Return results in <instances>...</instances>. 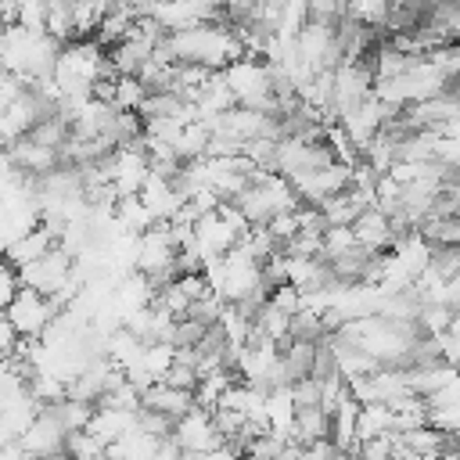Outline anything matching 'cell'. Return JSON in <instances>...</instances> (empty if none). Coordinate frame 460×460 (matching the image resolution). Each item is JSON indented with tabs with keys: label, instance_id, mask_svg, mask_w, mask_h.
Instances as JSON below:
<instances>
[{
	"label": "cell",
	"instance_id": "6da1fadb",
	"mask_svg": "<svg viewBox=\"0 0 460 460\" xmlns=\"http://www.w3.org/2000/svg\"><path fill=\"white\" fill-rule=\"evenodd\" d=\"M158 54L176 61V65H198V68H208V72H219L223 65H230L234 58L244 54L241 40H237V29L234 22H198L190 29H176V32H165L158 40Z\"/></svg>",
	"mask_w": 460,
	"mask_h": 460
},
{
	"label": "cell",
	"instance_id": "7a4b0ae2",
	"mask_svg": "<svg viewBox=\"0 0 460 460\" xmlns=\"http://www.w3.org/2000/svg\"><path fill=\"white\" fill-rule=\"evenodd\" d=\"M58 47L61 43L43 29H25L18 22H4L0 25V72L14 75L25 86H36L40 79L50 75Z\"/></svg>",
	"mask_w": 460,
	"mask_h": 460
},
{
	"label": "cell",
	"instance_id": "3957f363",
	"mask_svg": "<svg viewBox=\"0 0 460 460\" xmlns=\"http://www.w3.org/2000/svg\"><path fill=\"white\" fill-rule=\"evenodd\" d=\"M108 75H115V72L108 65V50L97 40L83 36V40H68V43L58 47V58H54V68H50V83L61 93V101L93 93V86L101 79H108Z\"/></svg>",
	"mask_w": 460,
	"mask_h": 460
},
{
	"label": "cell",
	"instance_id": "277c9868",
	"mask_svg": "<svg viewBox=\"0 0 460 460\" xmlns=\"http://www.w3.org/2000/svg\"><path fill=\"white\" fill-rule=\"evenodd\" d=\"M219 79H223V86L230 90L234 104L277 115L280 97L273 93V75H270L266 58H259V54H241V58H234L230 65L219 68Z\"/></svg>",
	"mask_w": 460,
	"mask_h": 460
},
{
	"label": "cell",
	"instance_id": "5b68a950",
	"mask_svg": "<svg viewBox=\"0 0 460 460\" xmlns=\"http://www.w3.org/2000/svg\"><path fill=\"white\" fill-rule=\"evenodd\" d=\"M230 205H237V212H241L252 226H262V223H270L273 216L295 208L298 198H295L291 183H288L284 176H277L273 169H252L248 183L237 190V198H234Z\"/></svg>",
	"mask_w": 460,
	"mask_h": 460
},
{
	"label": "cell",
	"instance_id": "8992f818",
	"mask_svg": "<svg viewBox=\"0 0 460 460\" xmlns=\"http://www.w3.org/2000/svg\"><path fill=\"white\" fill-rule=\"evenodd\" d=\"M176 237L169 223H151L147 230L137 234V248H133V270L144 273L155 288L165 284L169 277H176Z\"/></svg>",
	"mask_w": 460,
	"mask_h": 460
},
{
	"label": "cell",
	"instance_id": "52a82bcc",
	"mask_svg": "<svg viewBox=\"0 0 460 460\" xmlns=\"http://www.w3.org/2000/svg\"><path fill=\"white\" fill-rule=\"evenodd\" d=\"M291 50H295V58L302 61V68H309V72L334 68V65L341 61V54H338V36H334V22L309 14L305 25L291 36Z\"/></svg>",
	"mask_w": 460,
	"mask_h": 460
},
{
	"label": "cell",
	"instance_id": "ba28073f",
	"mask_svg": "<svg viewBox=\"0 0 460 460\" xmlns=\"http://www.w3.org/2000/svg\"><path fill=\"white\" fill-rule=\"evenodd\" d=\"M144 18L165 36V32H176V29H190L198 22H216L223 18V7L219 0H155Z\"/></svg>",
	"mask_w": 460,
	"mask_h": 460
},
{
	"label": "cell",
	"instance_id": "9c48e42d",
	"mask_svg": "<svg viewBox=\"0 0 460 460\" xmlns=\"http://www.w3.org/2000/svg\"><path fill=\"white\" fill-rule=\"evenodd\" d=\"M4 316L11 320V327L18 331V338H29L32 341V338H40L50 327V320L58 316V305L47 295L32 291V288H18L14 298L4 305Z\"/></svg>",
	"mask_w": 460,
	"mask_h": 460
},
{
	"label": "cell",
	"instance_id": "30bf717a",
	"mask_svg": "<svg viewBox=\"0 0 460 460\" xmlns=\"http://www.w3.org/2000/svg\"><path fill=\"white\" fill-rule=\"evenodd\" d=\"M169 438L183 449V453H208L216 449L223 438L212 424V410H201V406H190L187 413H180L169 428Z\"/></svg>",
	"mask_w": 460,
	"mask_h": 460
},
{
	"label": "cell",
	"instance_id": "8fae6325",
	"mask_svg": "<svg viewBox=\"0 0 460 460\" xmlns=\"http://www.w3.org/2000/svg\"><path fill=\"white\" fill-rule=\"evenodd\" d=\"M65 438L68 431L61 428V420L50 413V406H40V413L29 420V428L18 435V446L32 456H50V453H65Z\"/></svg>",
	"mask_w": 460,
	"mask_h": 460
},
{
	"label": "cell",
	"instance_id": "7c38bea8",
	"mask_svg": "<svg viewBox=\"0 0 460 460\" xmlns=\"http://www.w3.org/2000/svg\"><path fill=\"white\" fill-rule=\"evenodd\" d=\"M349 230H352L356 244H363V248H370V252H385V248L399 237V226H395L392 216L381 212L377 205H367V208L349 223Z\"/></svg>",
	"mask_w": 460,
	"mask_h": 460
},
{
	"label": "cell",
	"instance_id": "4fadbf2b",
	"mask_svg": "<svg viewBox=\"0 0 460 460\" xmlns=\"http://www.w3.org/2000/svg\"><path fill=\"white\" fill-rule=\"evenodd\" d=\"M140 406L144 410H155L169 420H176L180 413H187L194 406V392L190 388H176L169 381H151L144 392H140Z\"/></svg>",
	"mask_w": 460,
	"mask_h": 460
},
{
	"label": "cell",
	"instance_id": "5bb4252c",
	"mask_svg": "<svg viewBox=\"0 0 460 460\" xmlns=\"http://www.w3.org/2000/svg\"><path fill=\"white\" fill-rule=\"evenodd\" d=\"M58 241H54V234H50V226H43V223H36L32 230H25L22 237H14L7 248H4V259L14 266V270H22L25 262H32V259H40L43 252H50Z\"/></svg>",
	"mask_w": 460,
	"mask_h": 460
},
{
	"label": "cell",
	"instance_id": "9a60e30c",
	"mask_svg": "<svg viewBox=\"0 0 460 460\" xmlns=\"http://www.w3.org/2000/svg\"><path fill=\"white\" fill-rule=\"evenodd\" d=\"M327 431H331V417L323 413L320 402H316V406H295L291 431H288L291 442L309 446V442H316V438H327Z\"/></svg>",
	"mask_w": 460,
	"mask_h": 460
},
{
	"label": "cell",
	"instance_id": "2e32d148",
	"mask_svg": "<svg viewBox=\"0 0 460 460\" xmlns=\"http://www.w3.org/2000/svg\"><path fill=\"white\" fill-rule=\"evenodd\" d=\"M374 435H395V410L388 402H359L356 413V442Z\"/></svg>",
	"mask_w": 460,
	"mask_h": 460
},
{
	"label": "cell",
	"instance_id": "e0dca14e",
	"mask_svg": "<svg viewBox=\"0 0 460 460\" xmlns=\"http://www.w3.org/2000/svg\"><path fill=\"white\" fill-rule=\"evenodd\" d=\"M356 460H392V435H374V438H359L352 449Z\"/></svg>",
	"mask_w": 460,
	"mask_h": 460
},
{
	"label": "cell",
	"instance_id": "ac0fdd59",
	"mask_svg": "<svg viewBox=\"0 0 460 460\" xmlns=\"http://www.w3.org/2000/svg\"><path fill=\"white\" fill-rule=\"evenodd\" d=\"M22 288V280H18V270L0 255V313H4V305L14 298V291Z\"/></svg>",
	"mask_w": 460,
	"mask_h": 460
},
{
	"label": "cell",
	"instance_id": "d6986e66",
	"mask_svg": "<svg viewBox=\"0 0 460 460\" xmlns=\"http://www.w3.org/2000/svg\"><path fill=\"white\" fill-rule=\"evenodd\" d=\"M18 341H22V338H18V331H14V327H11V320L0 313V359H11V352L18 349Z\"/></svg>",
	"mask_w": 460,
	"mask_h": 460
},
{
	"label": "cell",
	"instance_id": "ffe728a7",
	"mask_svg": "<svg viewBox=\"0 0 460 460\" xmlns=\"http://www.w3.org/2000/svg\"><path fill=\"white\" fill-rule=\"evenodd\" d=\"M11 169V158H7V147L0 144V172H7Z\"/></svg>",
	"mask_w": 460,
	"mask_h": 460
}]
</instances>
